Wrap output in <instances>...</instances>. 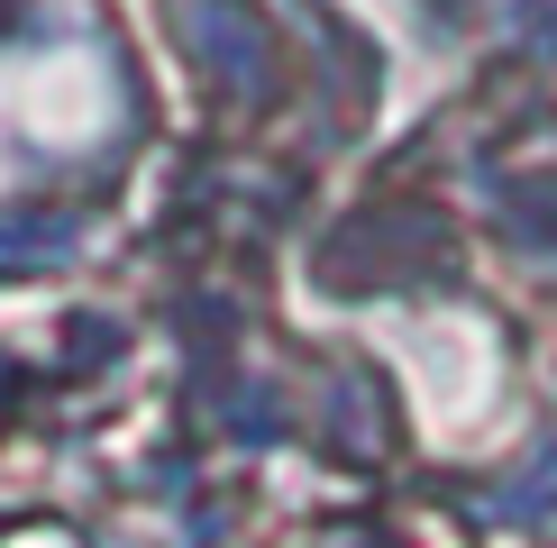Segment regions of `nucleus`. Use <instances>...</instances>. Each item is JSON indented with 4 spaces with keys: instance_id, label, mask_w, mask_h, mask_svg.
I'll list each match as a JSON object with an SVG mask.
<instances>
[{
    "instance_id": "3",
    "label": "nucleus",
    "mask_w": 557,
    "mask_h": 548,
    "mask_svg": "<svg viewBox=\"0 0 557 548\" xmlns=\"http://www.w3.org/2000/svg\"><path fill=\"white\" fill-rule=\"evenodd\" d=\"M512 228L540 247V257H557V183H521L512 192Z\"/></svg>"
},
{
    "instance_id": "1",
    "label": "nucleus",
    "mask_w": 557,
    "mask_h": 548,
    "mask_svg": "<svg viewBox=\"0 0 557 548\" xmlns=\"http://www.w3.org/2000/svg\"><path fill=\"white\" fill-rule=\"evenodd\" d=\"M201 55L220 64L228 83H265V37L247 0H201Z\"/></svg>"
},
{
    "instance_id": "2",
    "label": "nucleus",
    "mask_w": 557,
    "mask_h": 548,
    "mask_svg": "<svg viewBox=\"0 0 557 548\" xmlns=\"http://www.w3.org/2000/svg\"><path fill=\"white\" fill-rule=\"evenodd\" d=\"M74 257V211H0V274H46Z\"/></svg>"
},
{
    "instance_id": "4",
    "label": "nucleus",
    "mask_w": 557,
    "mask_h": 548,
    "mask_svg": "<svg viewBox=\"0 0 557 548\" xmlns=\"http://www.w3.org/2000/svg\"><path fill=\"white\" fill-rule=\"evenodd\" d=\"M18 411V357H0V421Z\"/></svg>"
}]
</instances>
